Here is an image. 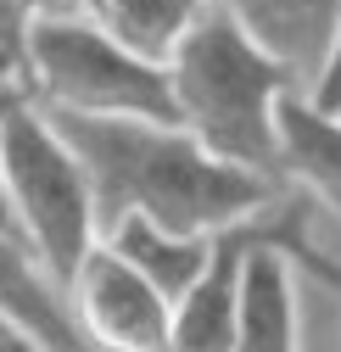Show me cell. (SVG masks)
<instances>
[{
    "mask_svg": "<svg viewBox=\"0 0 341 352\" xmlns=\"http://www.w3.org/2000/svg\"><path fill=\"white\" fill-rule=\"evenodd\" d=\"M0 185H6V207H12V224H17L23 246L67 291L84 252L96 246V196H90V179H84L78 157L45 123L34 96L6 118V135H0Z\"/></svg>",
    "mask_w": 341,
    "mask_h": 352,
    "instance_id": "5b68a950",
    "label": "cell"
},
{
    "mask_svg": "<svg viewBox=\"0 0 341 352\" xmlns=\"http://www.w3.org/2000/svg\"><path fill=\"white\" fill-rule=\"evenodd\" d=\"M45 123L67 140L84 179L96 196V241L118 218H151L174 235H212L235 218L274 201V179H258L246 168H230L201 151L174 123H140V118H84L39 107Z\"/></svg>",
    "mask_w": 341,
    "mask_h": 352,
    "instance_id": "6da1fadb",
    "label": "cell"
},
{
    "mask_svg": "<svg viewBox=\"0 0 341 352\" xmlns=\"http://www.w3.org/2000/svg\"><path fill=\"white\" fill-rule=\"evenodd\" d=\"M23 101H28V90H23V84H6V78H0V135H6V118H12ZM0 235H17L12 207H6V185H0ZM17 241H23V235H17Z\"/></svg>",
    "mask_w": 341,
    "mask_h": 352,
    "instance_id": "9a60e30c",
    "label": "cell"
},
{
    "mask_svg": "<svg viewBox=\"0 0 341 352\" xmlns=\"http://www.w3.org/2000/svg\"><path fill=\"white\" fill-rule=\"evenodd\" d=\"M67 314L90 352H174V302L101 241L67 285Z\"/></svg>",
    "mask_w": 341,
    "mask_h": 352,
    "instance_id": "8992f818",
    "label": "cell"
},
{
    "mask_svg": "<svg viewBox=\"0 0 341 352\" xmlns=\"http://www.w3.org/2000/svg\"><path fill=\"white\" fill-rule=\"evenodd\" d=\"M219 6L263 56H274L296 90H314L341 34V0H207Z\"/></svg>",
    "mask_w": 341,
    "mask_h": 352,
    "instance_id": "52a82bcc",
    "label": "cell"
},
{
    "mask_svg": "<svg viewBox=\"0 0 341 352\" xmlns=\"http://www.w3.org/2000/svg\"><path fill=\"white\" fill-rule=\"evenodd\" d=\"M308 224H314V201L302 190H274L269 207L212 230L201 280L174 302V352H235L241 285H246V263L258 252H280L291 269H302L319 285L341 291V263L324 246H314Z\"/></svg>",
    "mask_w": 341,
    "mask_h": 352,
    "instance_id": "277c9868",
    "label": "cell"
},
{
    "mask_svg": "<svg viewBox=\"0 0 341 352\" xmlns=\"http://www.w3.org/2000/svg\"><path fill=\"white\" fill-rule=\"evenodd\" d=\"M235 352H302L296 280H291V263H285L280 252H258V257L246 263Z\"/></svg>",
    "mask_w": 341,
    "mask_h": 352,
    "instance_id": "8fae6325",
    "label": "cell"
},
{
    "mask_svg": "<svg viewBox=\"0 0 341 352\" xmlns=\"http://www.w3.org/2000/svg\"><path fill=\"white\" fill-rule=\"evenodd\" d=\"M274 135H280V179H291L308 201L341 218V118L319 112L302 90H291L274 107Z\"/></svg>",
    "mask_w": 341,
    "mask_h": 352,
    "instance_id": "ba28073f",
    "label": "cell"
},
{
    "mask_svg": "<svg viewBox=\"0 0 341 352\" xmlns=\"http://www.w3.org/2000/svg\"><path fill=\"white\" fill-rule=\"evenodd\" d=\"M101 246L118 252V257L129 263L140 280H151L168 302H179V296L201 280V269H207L212 235H174V230L151 224V218L129 212V218H118L112 230H101Z\"/></svg>",
    "mask_w": 341,
    "mask_h": 352,
    "instance_id": "30bf717a",
    "label": "cell"
},
{
    "mask_svg": "<svg viewBox=\"0 0 341 352\" xmlns=\"http://www.w3.org/2000/svg\"><path fill=\"white\" fill-rule=\"evenodd\" d=\"M0 319L28 330L45 352H90L67 314V291L39 269V257L17 235H0Z\"/></svg>",
    "mask_w": 341,
    "mask_h": 352,
    "instance_id": "9c48e42d",
    "label": "cell"
},
{
    "mask_svg": "<svg viewBox=\"0 0 341 352\" xmlns=\"http://www.w3.org/2000/svg\"><path fill=\"white\" fill-rule=\"evenodd\" d=\"M0 78L28 90V6L0 0Z\"/></svg>",
    "mask_w": 341,
    "mask_h": 352,
    "instance_id": "4fadbf2b",
    "label": "cell"
},
{
    "mask_svg": "<svg viewBox=\"0 0 341 352\" xmlns=\"http://www.w3.org/2000/svg\"><path fill=\"white\" fill-rule=\"evenodd\" d=\"M168 90H174V123L201 151L280 185L274 107L296 90V78L274 56H263L219 6H201L179 51L168 56Z\"/></svg>",
    "mask_w": 341,
    "mask_h": 352,
    "instance_id": "7a4b0ae2",
    "label": "cell"
},
{
    "mask_svg": "<svg viewBox=\"0 0 341 352\" xmlns=\"http://www.w3.org/2000/svg\"><path fill=\"white\" fill-rule=\"evenodd\" d=\"M23 6H28V17H34V12H90L96 0H23Z\"/></svg>",
    "mask_w": 341,
    "mask_h": 352,
    "instance_id": "e0dca14e",
    "label": "cell"
},
{
    "mask_svg": "<svg viewBox=\"0 0 341 352\" xmlns=\"http://www.w3.org/2000/svg\"><path fill=\"white\" fill-rule=\"evenodd\" d=\"M308 101L319 107V112H330V118H341V34H336V45H330V62H324V73H319V84L308 90Z\"/></svg>",
    "mask_w": 341,
    "mask_h": 352,
    "instance_id": "5bb4252c",
    "label": "cell"
},
{
    "mask_svg": "<svg viewBox=\"0 0 341 352\" xmlns=\"http://www.w3.org/2000/svg\"><path fill=\"white\" fill-rule=\"evenodd\" d=\"M28 96L34 107L84 112V118L174 123L168 67H151L135 51H123L90 12L28 17Z\"/></svg>",
    "mask_w": 341,
    "mask_h": 352,
    "instance_id": "3957f363",
    "label": "cell"
},
{
    "mask_svg": "<svg viewBox=\"0 0 341 352\" xmlns=\"http://www.w3.org/2000/svg\"><path fill=\"white\" fill-rule=\"evenodd\" d=\"M0 352H45V346H39L28 330H17L12 319H0Z\"/></svg>",
    "mask_w": 341,
    "mask_h": 352,
    "instance_id": "2e32d148",
    "label": "cell"
},
{
    "mask_svg": "<svg viewBox=\"0 0 341 352\" xmlns=\"http://www.w3.org/2000/svg\"><path fill=\"white\" fill-rule=\"evenodd\" d=\"M207 0H96L90 17L118 39L123 51H135L151 67H168V56L179 51V39L201 17Z\"/></svg>",
    "mask_w": 341,
    "mask_h": 352,
    "instance_id": "7c38bea8",
    "label": "cell"
}]
</instances>
